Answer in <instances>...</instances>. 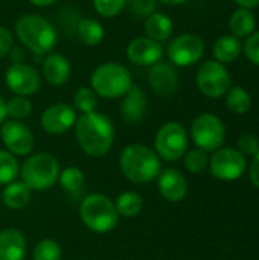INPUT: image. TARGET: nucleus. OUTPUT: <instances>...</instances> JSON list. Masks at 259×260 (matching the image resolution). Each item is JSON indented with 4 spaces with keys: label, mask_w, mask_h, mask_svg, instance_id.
Instances as JSON below:
<instances>
[{
    "label": "nucleus",
    "mask_w": 259,
    "mask_h": 260,
    "mask_svg": "<svg viewBox=\"0 0 259 260\" xmlns=\"http://www.w3.org/2000/svg\"><path fill=\"white\" fill-rule=\"evenodd\" d=\"M244 53L250 62L259 66V32L247 37V41L244 44Z\"/></svg>",
    "instance_id": "obj_37"
},
{
    "label": "nucleus",
    "mask_w": 259,
    "mask_h": 260,
    "mask_svg": "<svg viewBox=\"0 0 259 260\" xmlns=\"http://www.w3.org/2000/svg\"><path fill=\"white\" fill-rule=\"evenodd\" d=\"M127 5L134 15L147 18L153 12H156L157 0H127Z\"/></svg>",
    "instance_id": "obj_35"
},
{
    "label": "nucleus",
    "mask_w": 259,
    "mask_h": 260,
    "mask_svg": "<svg viewBox=\"0 0 259 260\" xmlns=\"http://www.w3.org/2000/svg\"><path fill=\"white\" fill-rule=\"evenodd\" d=\"M197 87L208 98H221L231 88V75L221 62L206 61L197 72Z\"/></svg>",
    "instance_id": "obj_9"
},
{
    "label": "nucleus",
    "mask_w": 259,
    "mask_h": 260,
    "mask_svg": "<svg viewBox=\"0 0 259 260\" xmlns=\"http://www.w3.org/2000/svg\"><path fill=\"white\" fill-rule=\"evenodd\" d=\"M205 53V43L195 34H183L172 40L168 47V56L172 64L179 67H189L202 59Z\"/></svg>",
    "instance_id": "obj_11"
},
{
    "label": "nucleus",
    "mask_w": 259,
    "mask_h": 260,
    "mask_svg": "<svg viewBox=\"0 0 259 260\" xmlns=\"http://www.w3.org/2000/svg\"><path fill=\"white\" fill-rule=\"evenodd\" d=\"M157 184L160 195L171 203H179L185 200L188 193V183L177 169H165L162 174H159Z\"/></svg>",
    "instance_id": "obj_18"
},
{
    "label": "nucleus",
    "mask_w": 259,
    "mask_h": 260,
    "mask_svg": "<svg viewBox=\"0 0 259 260\" xmlns=\"http://www.w3.org/2000/svg\"><path fill=\"white\" fill-rule=\"evenodd\" d=\"M63 250L53 239H43L34 248V260H61Z\"/></svg>",
    "instance_id": "obj_31"
},
{
    "label": "nucleus",
    "mask_w": 259,
    "mask_h": 260,
    "mask_svg": "<svg viewBox=\"0 0 259 260\" xmlns=\"http://www.w3.org/2000/svg\"><path fill=\"white\" fill-rule=\"evenodd\" d=\"M0 137L6 149L14 155H27L34 149L35 139L32 131L20 120H8L2 125Z\"/></svg>",
    "instance_id": "obj_13"
},
{
    "label": "nucleus",
    "mask_w": 259,
    "mask_h": 260,
    "mask_svg": "<svg viewBox=\"0 0 259 260\" xmlns=\"http://www.w3.org/2000/svg\"><path fill=\"white\" fill-rule=\"evenodd\" d=\"M15 34L23 46L35 55H44L53 49L58 40L56 29L46 18L26 14L15 23Z\"/></svg>",
    "instance_id": "obj_3"
},
{
    "label": "nucleus",
    "mask_w": 259,
    "mask_h": 260,
    "mask_svg": "<svg viewBox=\"0 0 259 260\" xmlns=\"http://www.w3.org/2000/svg\"><path fill=\"white\" fill-rule=\"evenodd\" d=\"M160 3H165V5H180V3H185L188 0H159Z\"/></svg>",
    "instance_id": "obj_43"
},
{
    "label": "nucleus",
    "mask_w": 259,
    "mask_h": 260,
    "mask_svg": "<svg viewBox=\"0 0 259 260\" xmlns=\"http://www.w3.org/2000/svg\"><path fill=\"white\" fill-rule=\"evenodd\" d=\"M60 172L56 158L46 152L31 155L20 168L21 181L31 190H47L58 181Z\"/></svg>",
    "instance_id": "obj_6"
},
{
    "label": "nucleus",
    "mask_w": 259,
    "mask_h": 260,
    "mask_svg": "<svg viewBox=\"0 0 259 260\" xmlns=\"http://www.w3.org/2000/svg\"><path fill=\"white\" fill-rule=\"evenodd\" d=\"M241 50H243V44H241L240 38H237L235 35H224V37L218 38L212 49L215 61H218L221 64L235 61L240 56Z\"/></svg>",
    "instance_id": "obj_23"
},
{
    "label": "nucleus",
    "mask_w": 259,
    "mask_h": 260,
    "mask_svg": "<svg viewBox=\"0 0 259 260\" xmlns=\"http://www.w3.org/2000/svg\"><path fill=\"white\" fill-rule=\"evenodd\" d=\"M75 133L79 148L90 157H102L108 154L114 142L111 120L98 111L85 113L76 119Z\"/></svg>",
    "instance_id": "obj_1"
},
{
    "label": "nucleus",
    "mask_w": 259,
    "mask_h": 260,
    "mask_svg": "<svg viewBox=\"0 0 259 260\" xmlns=\"http://www.w3.org/2000/svg\"><path fill=\"white\" fill-rule=\"evenodd\" d=\"M147 107H148V101H147V94L145 91L133 85L124 96V101L121 104V114L122 119L127 123H139L147 113Z\"/></svg>",
    "instance_id": "obj_17"
},
{
    "label": "nucleus",
    "mask_w": 259,
    "mask_h": 260,
    "mask_svg": "<svg viewBox=\"0 0 259 260\" xmlns=\"http://www.w3.org/2000/svg\"><path fill=\"white\" fill-rule=\"evenodd\" d=\"M238 151L244 155H255L259 151V140L253 134H243L238 139Z\"/></svg>",
    "instance_id": "obj_36"
},
{
    "label": "nucleus",
    "mask_w": 259,
    "mask_h": 260,
    "mask_svg": "<svg viewBox=\"0 0 259 260\" xmlns=\"http://www.w3.org/2000/svg\"><path fill=\"white\" fill-rule=\"evenodd\" d=\"M249 177H250V181L255 187L259 189V151L253 155V160L250 163V168H249Z\"/></svg>",
    "instance_id": "obj_39"
},
{
    "label": "nucleus",
    "mask_w": 259,
    "mask_h": 260,
    "mask_svg": "<svg viewBox=\"0 0 259 260\" xmlns=\"http://www.w3.org/2000/svg\"><path fill=\"white\" fill-rule=\"evenodd\" d=\"M163 55V49L160 43L148 38L139 37L130 41L127 46V56L131 62L137 66H154L160 62Z\"/></svg>",
    "instance_id": "obj_15"
},
{
    "label": "nucleus",
    "mask_w": 259,
    "mask_h": 260,
    "mask_svg": "<svg viewBox=\"0 0 259 260\" xmlns=\"http://www.w3.org/2000/svg\"><path fill=\"white\" fill-rule=\"evenodd\" d=\"M76 34L79 40L87 46H98L104 40V27L98 20L93 18H84L79 20L76 26Z\"/></svg>",
    "instance_id": "obj_25"
},
{
    "label": "nucleus",
    "mask_w": 259,
    "mask_h": 260,
    "mask_svg": "<svg viewBox=\"0 0 259 260\" xmlns=\"http://www.w3.org/2000/svg\"><path fill=\"white\" fill-rule=\"evenodd\" d=\"M119 168L127 180L145 184L156 180L160 174V158L156 151L145 145H128L119 157Z\"/></svg>",
    "instance_id": "obj_2"
},
{
    "label": "nucleus",
    "mask_w": 259,
    "mask_h": 260,
    "mask_svg": "<svg viewBox=\"0 0 259 260\" xmlns=\"http://www.w3.org/2000/svg\"><path fill=\"white\" fill-rule=\"evenodd\" d=\"M58 181L61 184V187L69 192V193H76L82 189L84 186V181H85V177H84V172L79 169V168H66L63 172H60V177H58Z\"/></svg>",
    "instance_id": "obj_28"
},
{
    "label": "nucleus",
    "mask_w": 259,
    "mask_h": 260,
    "mask_svg": "<svg viewBox=\"0 0 259 260\" xmlns=\"http://www.w3.org/2000/svg\"><path fill=\"white\" fill-rule=\"evenodd\" d=\"M255 24H256V20L250 9L240 8L231 17V30L234 32L237 38H244V37L252 35L255 30Z\"/></svg>",
    "instance_id": "obj_24"
},
{
    "label": "nucleus",
    "mask_w": 259,
    "mask_h": 260,
    "mask_svg": "<svg viewBox=\"0 0 259 260\" xmlns=\"http://www.w3.org/2000/svg\"><path fill=\"white\" fill-rule=\"evenodd\" d=\"M156 154L166 161L180 160L188 149V134L179 122H166L156 134Z\"/></svg>",
    "instance_id": "obj_7"
},
{
    "label": "nucleus",
    "mask_w": 259,
    "mask_h": 260,
    "mask_svg": "<svg viewBox=\"0 0 259 260\" xmlns=\"http://www.w3.org/2000/svg\"><path fill=\"white\" fill-rule=\"evenodd\" d=\"M73 104H75V108L79 110L82 114L96 111L98 94L92 88H89V87H79L73 93Z\"/></svg>",
    "instance_id": "obj_30"
},
{
    "label": "nucleus",
    "mask_w": 259,
    "mask_h": 260,
    "mask_svg": "<svg viewBox=\"0 0 259 260\" xmlns=\"http://www.w3.org/2000/svg\"><path fill=\"white\" fill-rule=\"evenodd\" d=\"M8 88L17 96H31L40 90L41 81L38 72L27 64L14 62L5 73Z\"/></svg>",
    "instance_id": "obj_12"
},
{
    "label": "nucleus",
    "mask_w": 259,
    "mask_h": 260,
    "mask_svg": "<svg viewBox=\"0 0 259 260\" xmlns=\"http://www.w3.org/2000/svg\"><path fill=\"white\" fill-rule=\"evenodd\" d=\"M32 5H35V6H40V8H44V6H49V5H52V3H55L56 0H29Z\"/></svg>",
    "instance_id": "obj_42"
},
{
    "label": "nucleus",
    "mask_w": 259,
    "mask_h": 260,
    "mask_svg": "<svg viewBox=\"0 0 259 260\" xmlns=\"http://www.w3.org/2000/svg\"><path fill=\"white\" fill-rule=\"evenodd\" d=\"M114 207L119 213V216L133 218L137 216L143 207V200L136 192H124L116 198Z\"/></svg>",
    "instance_id": "obj_26"
},
{
    "label": "nucleus",
    "mask_w": 259,
    "mask_h": 260,
    "mask_svg": "<svg viewBox=\"0 0 259 260\" xmlns=\"http://www.w3.org/2000/svg\"><path fill=\"white\" fill-rule=\"evenodd\" d=\"M246 157L234 148H220L209 160L211 174L223 181H235L246 172Z\"/></svg>",
    "instance_id": "obj_10"
},
{
    "label": "nucleus",
    "mask_w": 259,
    "mask_h": 260,
    "mask_svg": "<svg viewBox=\"0 0 259 260\" xmlns=\"http://www.w3.org/2000/svg\"><path fill=\"white\" fill-rule=\"evenodd\" d=\"M148 82L153 91L159 96L168 98L177 91L179 76L176 69L168 62H157L151 66L148 73Z\"/></svg>",
    "instance_id": "obj_16"
},
{
    "label": "nucleus",
    "mask_w": 259,
    "mask_h": 260,
    "mask_svg": "<svg viewBox=\"0 0 259 260\" xmlns=\"http://www.w3.org/2000/svg\"><path fill=\"white\" fill-rule=\"evenodd\" d=\"M191 136L198 149L217 151L221 148L226 139V128L220 117L211 113L197 116L191 126Z\"/></svg>",
    "instance_id": "obj_8"
},
{
    "label": "nucleus",
    "mask_w": 259,
    "mask_h": 260,
    "mask_svg": "<svg viewBox=\"0 0 259 260\" xmlns=\"http://www.w3.org/2000/svg\"><path fill=\"white\" fill-rule=\"evenodd\" d=\"M26 239L17 229L0 232V260H24Z\"/></svg>",
    "instance_id": "obj_19"
},
{
    "label": "nucleus",
    "mask_w": 259,
    "mask_h": 260,
    "mask_svg": "<svg viewBox=\"0 0 259 260\" xmlns=\"http://www.w3.org/2000/svg\"><path fill=\"white\" fill-rule=\"evenodd\" d=\"M70 62L64 55L60 53H50L44 61H43V75L44 79L53 85V87H60L64 85L69 78H70Z\"/></svg>",
    "instance_id": "obj_20"
},
{
    "label": "nucleus",
    "mask_w": 259,
    "mask_h": 260,
    "mask_svg": "<svg viewBox=\"0 0 259 260\" xmlns=\"http://www.w3.org/2000/svg\"><path fill=\"white\" fill-rule=\"evenodd\" d=\"M172 32V20L163 12H153L145 20V34L148 38L160 43L169 38Z\"/></svg>",
    "instance_id": "obj_21"
},
{
    "label": "nucleus",
    "mask_w": 259,
    "mask_h": 260,
    "mask_svg": "<svg viewBox=\"0 0 259 260\" xmlns=\"http://www.w3.org/2000/svg\"><path fill=\"white\" fill-rule=\"evenodd\" d=\"M76 123V113L73 107L64 102L53 104L41 114V126L46 133L58 136L67 133Z\"/></svg>",
    "instance_id": "obj_14"
},
{
    "label": "nucleus",
    "mask_w": 259,
    "mask_h": 260,
    "mask_svg": "<svg viewBox=\"0 0 259 260\" xmlns=\"http://www.w3.org/2000/svg\"><path fill=\"white\" fill-rule=\"evenodd\" d=\"M12 44H14L12 32L8 27L0 26V58H3L6 53H9V50L12 49Z\"/></svg>",
    "instance_id": "obj_38"
},
{
    "label": "nucleus",
    "mask_w": 259,
    "mask_h": 260,
    "mask_svg": "<svg viewBox=\"0 0 259 260\" xmlns=\"http://www.w3.org/2000/svg\"><path fill=\"white\" fill-rule=\"evenodd\" d=\"M8 116H11L14 120H21L31 116L32 113V104L26 96H14L11 101L6 102Z\"/></svg>",
    "instance_id": "obj_32"
},
{
    "label": "nucleus",
    "mask_w": 259,
    "mask_h": 260,
    "mask_svg": "<svg viewBox=\"0 0 259 260\" xmlns=\"http://www.w3.org/2000/svg\"><path fill=\"white\" fill-rule=\"evenodd\" d=\"M125 5L127 0H93V6L96 12L105 18H111L121 14Z\"/></svg>",
    "instance_id": "obj_34"
},
{
    "label": "nucleus",
    "mask_w": 259,
    "mask_h": 260,
    "mask_svg": "<svg viewBox=\"0 0 259 260\" xmlns=\"http://www.w3.org/2000/svg\"><path fill=\"white\" fill-rule=\"evenodd\" d=\"M240 8H244V9H252V8H256L259 5V0H234Z\"/></svg>",
    "instance_id": "obj_40"
},
{
    "label": "nucleus",
    "mask_w": 259,
    "mask_h": 260,
    "mask_svg": "<svg viewBox=\"0 0 259 260\" xmlns=\"http://www.w3.org/2000/svg\"><path fill=\"white\" fill-rule=\"evenodd\" d=\"M226 107L235 114H244L252 107V98L244 88L232 87L226 96Z\"/></svg>",
    "instance_id": "obj_27"
},
{
    "label": "nucleus",
    "mask_w": 259,
    "mask_h": 260,
    "mask_svg": "<svg viewBox=\"0 0 259 260\" xmlns=\"http://www.w3.org/2000/svg\"><path fill=\"white\" fill-rule=\"evenodd\" d=\"M209 166V158L203 149H191L185 155V168L191 174H202Z\"/></svg>",
    "instance_id": "obj_33"
},
{
    "label": "nucleus",
    "mask_w": 259,
    "mask_h": 260,
    "mask_svg": "<svg viewBox=\"0 0 259 260\" xmlns=\"http://www.w3.org/2000/svg\"><path fill=\"white\" fill-rule=\"evenodd\" d=\"M6 117H8V110H6V101L0 96V125L2 123H5V120H6Z\"/></svg>",
    "instance_id": "obj_41"
},
{
    "label": "nucleus",
    "mask_w": 259,
    "mask_h": 260,
    "mask_svg": "<svg viewBox=\"0 0 259 260\" xmlns=\"http://www.w3.org/2000/svg\"><path fill=\"white\" fill-rule=\"evenodd\" d=\"M2 200L8 209L20 210L29 203L31 189L23 181H12V183L6 184V187L3 189Z\"/></svg>",
    "instance_id": "obj_22"
},
{
    "label": "nucleus",
    "mask_w": 259,
    "mask_h": 260,
    "mask_svg": "<svg viewBox=\"0 0 259 260\" xmlns=\"http://www.w3.org/2000/svg\"><path fill=\"white\" fill-rule=\"evenodd\" d=\"M82 224L95 233H108L119 224V213L114 203L102 193L87 195L79 206Z\"/></svg>",
    "instance_id": "obj_4"
},
{
    "label": "nucleus",
    "mask_w": 259,
    "mask_h": 260,
    "mask_svg": "<svg viewBox=\"0 0 259 260\" xmlns=\"http://www.w3.org/2000/svg\"><path fill=\"white\" fill-rule=\"evenodd\" d=\"M20 174V166L14 154L0 149V184H9L15 181Z\"/></svg>",
    "instance_id": "obj_29"
},
{
    "label": "nucleus",
    "mask_w": 259,
    "mask_h": 260,
    "mask_svg": "<svg viewBox=\"0 0 259 260\" xmlns=\"http://www.w3.org/2000/svg\"><path fill=\"white\" fill-rule=\"evenodd\" d=\"M92 90L104 99H118L133 87V78L127 67L118 62H105L96 67L90 78Z\"/></svg>",
    "instance_id": "obj_5"
}]
</instances>
